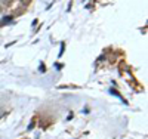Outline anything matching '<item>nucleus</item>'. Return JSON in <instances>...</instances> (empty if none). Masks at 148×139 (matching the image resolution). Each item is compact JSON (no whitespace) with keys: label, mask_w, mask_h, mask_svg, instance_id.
I'll return each instance as SVG.
<instances>
[{"label":"nucleus","mask_w":148,"mask_h":139,"mask_svg":"<svg viewBox=\"0 0 148 139\" xmlns=\"http://www.w3.org/2000/svg\"><path fill=\"white\" fill-rule=\"evenodd\" d=\"M0 12H2V6H0Z\"/></svg>","instance_id":"nucleus-2"},{"label":"nucleus","mask_w":148,"mask_h":139,"mask_svg":"<svg viewBox=\"0 0 148 139\" xmlns=\"http://www.w3.org/2000/svg\"><path fill=\"white\" fill-rule=\"evenodd\" d=\"M10 21H12V16H6V19L2 21V24H8V22H10Z\"/></svg>","instance_id":"nucleus-1"}]
</instances>
